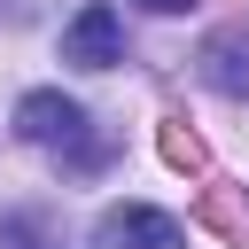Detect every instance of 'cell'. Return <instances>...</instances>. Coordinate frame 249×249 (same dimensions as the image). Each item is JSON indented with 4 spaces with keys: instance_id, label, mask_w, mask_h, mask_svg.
I'll use <instances>...</instances> for the list:
<instances>
[{
    "instance_id": "1",
    "label": "cell",
    "mask_w": 249,
    "mask_h": 249,
    "mask_svg": "<svg viewBox=\"0 0 249 249\" xmlns=\"http://www.w3.org/2000/svg\"><path fill=\"white\" fill-rule=\"evenodd\" d=\"M93 249H187V226L148 202H109L93 218Z\"/></svg>"
},
{
    "instance_id": "2",
    "label": "cell",
    "mask_w": 249,
    "mask_h": 249,
    "mask_svg": "<svg viewBox=\"0 0 249 249\" xmlns=\"http://www.w3.org/2000/svg\"><path fill=\"white\" fill-rule=\"evenodd\" d=\"M62 62H78V70L124 62V16H117L109 0H86V8L62 23Z\"/></svg>"
},
{
    "instance_id": "3",
    "label": "cell",
    "mask_w": 249,
    "mask_h": 249,
    "mask_svg": "<svg viewBox=\"0 0 249 249\" xmlns=\"http://www.w3.org/2000/svg\"><path fill=\"white\" fill-rule=\"evenodd\" d=\"M16 132L39 140V148H78V140H86V109H78L70 93H54V86H31V93L16 101Z\"/></svg>"
},
{
    "instance_id": "4",
    "label": "cell",
    "mask_w": 249,
    "mask_h": 249,
    "mask_svg": "<svg viewBox=\"0 0 249 249\" xmlns=\"http://www.w3.org/2000/svg\"><path fill=\"white\" fill-rule=\"evenodd\" d=\"M202 78L241 101V93H249V31H218V39L202 47Z\"/></svg>"
},
{
    "instance_id": "5",
    "label": "cell",
    "mask_w": 249,
    "mask_h": 249,
    "mask_svg": "<svg viewBox=\"0 0 249 249\" xmlns=\"http://www.w3.org/2000/svg\"><path fill=\"white\" fill-rule=\"evenodd\" d=\"M163 156H171L179 171H202V140H195L187 124H163Z\"/></svg>"
},
{
    "instance_id": "6",
    "label": "cell",
    "mask_w": 249,
    "mask_h": 249,
    "mask_svg": "<svg viewBox=\"0 0 249 249\" xmlns=\"http://www.w3.org/2000/svg\"><path fill=\"white\" fill-rule=\"evenodd\" d=\"M148 16H179V8H195V0H140Z\"/></svg>"
}]
</instances>
